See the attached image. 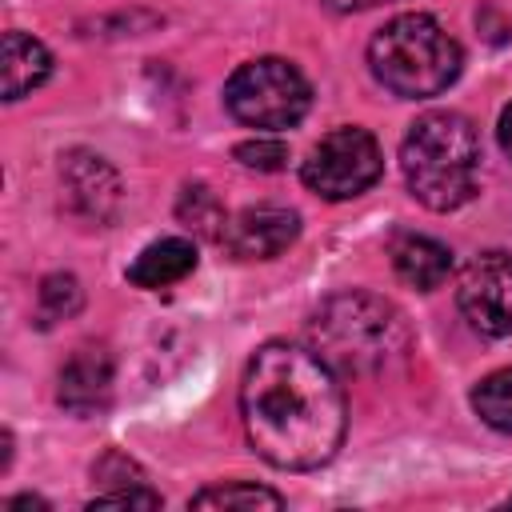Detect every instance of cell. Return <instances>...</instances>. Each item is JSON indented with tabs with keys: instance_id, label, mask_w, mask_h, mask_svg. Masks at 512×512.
I'll return each instance as SVG.
<instances>
[{
	"instance_id": "obj_12",
	"label": "cell",
	"mask_w": 512,
	"mask_h": 512,
	"mask_svg": "<svg viewBox=\"0 0 512 512\" xmlns=\"http://www.w3.org/2000/svg\"><path fill=\"white\" fill-rule=\"evenodd\" d=\"M196 268V244L184 240V236H164L156 244H148L132 268H128V280L136 288H168L176 280H184L188 272Z\"/></svg>"
},
{
	"instance_id": "obj_16",
	"label": "cell",
	"mask_w": 512,
	"mask_h": 512,
	"mask_svg": "<svg viewBox=\"0 0 512 512\" xmlns=\"http://www.w3.org/2000/svg\"><path fill=\"white\" fill-rule=\"evenodd\" d=\"M472 408L488 428L512 432V368H496L492 376H484L472 388Z\"/></svg>"
},
{
	"instance_id": "obj_24",
	"label": "cell",
	"mask_w": 512,
	"mask_h": 512,
	"mask_svg": "<svg viewBox=\"0 0 512 512\" xmlns=\"http://www.w3.org/2000/svg\"><path fill=\"white\" fill-rule=\"evenodd\" d=\"M4 508H8V512H20V508H48V504H44L40 496H28V492H24V496H12Z\"/></svg>"
},
{
	"instance_id": "obj_4",
	"label": "cell",
	"mask_w": 512,
	"mask_h": 512,
	"mask_svg": "<svg viewBox=\"0 0 512 512\" xmlns=\"http://www.w3.org/2000/svg\"><path fill=\"white\" fill-rule=\"evenodd\" d=\"M368 68L392 96L428 100L456 84L464 52L440 20H432L428 12H404L372 36Z\"/></svg>"
},
{
	"instance_id": "obj_11",
	"label": "cell",
	"mask_w": 512,
	"mask_h": 512,
	"mask_svg": "<svg viewBox=\"0 0 512 512\" xmlns=\"http://www.w3.org/2000/svg\"><path fill=\"white\" fill-rule=\"evenodd\" d=\"M392 268L396 276L408 284V288H420V292H432L448 280L452 272V252L432 240V236H420V232H404L392 240Z\"/></svg>"
},
{
	"instance_id": "obj_10",
	"label": "cell",
	"mask_w": 512,
	"mask_h": 512,
	"mask_svg": "<svg viewBox=\"0 0 512 512\" xmlns=\"http://www.w3.org/2000/svg\"><path fill=\"white\" fill-rule=\"evenodd\" d=\"M112 392V356L96 344H84L60 368V404L76 416L96 412Z\"/></svg>"
},
{
	"instance_id": "obj_19",
	"label": "cell",
	"mask_w": 512,
	"mask_h": 512,
	"mask_svg": "<svg viewBox=\"0 0 512 512\" xmlns=\"http://www.w3.org/2000/svg\"><path fill=\"white\" fill-rule=\"evenodd\" d=\"M92 476L96 480H104V484H120V488H132V484H144V472L124 456V452H108L104 460H96V468H92Z\"/></svg>"
},
{
	"instance_id": "obj_8",
	"label": "cell",
	"mask_w": 512,
	"mask_h": 512,
	"mask_svg": "<svg viewBox=\"0 0 512 512\" xmlns=\"http://www.w3.org/2000/svg\"><path fill=\"white\" fill-rule=\"evenodd\" d=\"M60 184H64V200L72 216H80L84 224L100 228L120 212V176L96 152L76 148L60 156Z\"/></svg>"
},
{
	"instance_id": "obj_22",
	"label": "cell",
	"mask_w": 512,
	"mask_h": 512,
	"mask_svg": "<svg viewBox=\"0 0 512 512\" xmlns=\"http://www.w3.org/2000/svg\"><path fill=\"white\" fill-rule=\"evenodd\" d=\"M496 136H500V148L512 156V104L500 108V120H496Z\"/></svg>"
},
{
	"instance_id": "obj_2",
	"label": "cell",
	"mask_w": 512,
	"mask_h": 512,
	"mask_svg": "<svg viewBox=\"0 0 512 512\" xmlns=\"http://www.w3.org/2000/svg\"><path fill=\"white\" fill-rule=\"evenodd\" d=\"M312 352L340 376H380L408 352V324L376 292L348 288L328 296L308 320Z\"/></svg>"
},
{
	"instance_id": "obj_14",
	"label": "cell",
	"mask_w": 512,
	"mask_h": 512,
	"mask_svg": "<svg viewBox=\"0 0 512 512\" xmlns=\"http://www.w3.org/2000/svg\"><path fill=\"white\" fill-rule=\"evenodd\" d=\"M176 216H180V224H188L196 236H208V240H220L224 224H228V212L208 184H184V192L176 200Z\"/></svg>"
},
{
	"instance_id": "obj_6",
	"label": "cell",
	"mask_w": 512,
	"mask_h": 512,
	"mask_svg": "<svg viewBox=\"0 0 512 512\" xmlns=\"http://www.w3.org/2000/svg\"><path fill=\"white\" fill-rule=\"evenodd\" d=\"M384 172V156L380 144L368 128H332L304 160L300 176L304 184L324 196V200H352L360 192H368Z\"/></svg>"
},
{
	"instance_id": "obj_1",
	"label": "cell",
	"mask_w": 512,
	"mask_h": 512,
	"mask_svg": "<svg viewBox=\"0 0 512 512\" xmlns=\"http://www.w3.org/2000/svg\"><path fill=\"white\" fill-rule=\"evenodd\" d=\"M240 416L252 448L284 472H308L336 456L348 404L336 372L300 344L268 340L240 384Z\"/></svg>"
},
{
	"instance_id": "obj_13",
	"label": "cell",
	"mask_w": 512,
	"mask_h": 512,
	"mask_svg": "<svg viewBox=\"0 0 512 512\" xmlns=\"http://www.w3.org/2000/svg\"><path fill=\"white\" fill-rule=\"evenodd\" d=\"M52 72V52L28 32H4V100H20Z\"/></svg>"
},
{
	"instance_id": "obj_23",
	"label": "cell",
	"mask_w": 512,
	"mask_h": 512,
	"mask_svg": "<svg viewBox=\"0 0 512 512\" xmlns=\"http://www.w3.org/2000/svg\"><path fill=\"white\" fill-rule=\"evenodd\" d=\"M376 4H388V0H324V8H332V12H364Z\"/></svg>"
},
{
	"instance_id": "obj_21",
	"label": "cell",
	"mask_w": 512,
	"mask_h": 512,
	"mask_svg": "<svg viewBox=\"0 0 512 512\" xmlns=\"http://www.w3.org/2000/svg\"><path fill=\"white\" fill-rule=\"evenodd\" d=\"M476 24H480L484 40H492V44H504V40L512 36V20H504L496 8H480V12H476Z\"/></svg>"
},
{
	"instance_id": "obj_17",
	"label": "cell",
	"mask_w": 512,
	"mask_h": 512,
	"mask_svg": "<svg viewBox=\"0 0 512 512\" xmlns=\"http://www.w3.org/2000/svg\"><path fill=\"white\" fill-rule=\"evenodd\" d=\"M40 324H56V320H68L80 312L84 304V292H80V280L68 276V272H56V276H44L40 280Z\"/></svg>"
},
{
	"instance_id": "obj_9",
	"label": "cell",
	"mask_w": 512,
	"mask_h": 512,
	"mask_svg": "<svg viewBox=\"0 0 512 512\" xmlns=\"http://www.w3.org/2000/svg\"><path fill=\"white\" fill-rule=\"evenodd\" d=\"M300 236V216L276 204H256L244 208L236 216H228L220 244L228 248V256L236 260H272L280 252H288Z\"/></svg>"
},
{
	"instance_id": "obj_20",
	"label": "cell",
	"mask_w": 512,
	"mask_h": 512,
	"mask_svg": "<svg viewBox=\"0 0 512 512\" xmlns=\"http://www.w3.org/2000/svg\"><path fill=\"white\" fill-rule=\"evenodd\" d=\"M88 508H92V512H96V508H160V492H152V488H144V484H132V488L100 492Z\"/></svg>"
},
{
	"instance_id": "obj_7",
	"label": "cell",
	"mask_w": 512,
	"mask_h": 512,
	"mask_svg": "<svg viewBox=\"0 0 512 512\" xmlns=\"http://www.w3.org/2000/svg\"><path fill=\"white\" fill-rule=\"evenodd\" d=\"M456 304L480 336H512V256L480 252L460 268Z\"/></svg>"
},
{
	"instance_id": "obj_18",
	"label": "cell",
	"mask_w": 512,
	"mask_h": 512,
	"mask_svg": "<svg viewBox=\"0 0 512 512\" xmlns=\"http://www.w3.org/2000/svg\"><path fill=\"white\" fill-rule=\"evenodd\" d=\"M236 160L244 168H256V172H280L288 164V144L272 140V136H256V140L236 144Z\"/></svg>"
},
{
	"instance_id": "obj_15",
	"label": "cell",
	"mask_w": 512,
	"mask_h": 512,
	"mask_svg": "<svg viewBox=\"0 0 512 512\" xmlns=\"http://www.w3.org/2000/svg\"><path fill=\"white\" fill-rule=\"evenodd\" d=\"M192 508H284V496L272 492V488H264V484L228 480V484L200 488L192 496Z\"/></svg>"
},
{
	"instance_id": "obj_3",
	"label": "cell",
	"mask_w": 512,
	"mask_h": 512,
	"mask_svg": "<svg viewBox=\"0 0 512 512\" xmlns=\"http://www.w3.org/2000/svg\"><path fill=\"white\" fill-rule=\"evenodd\" d=\"M400 168L408 192L432 212H456L480 184V136L460 112H424L404 144Z\"/></svg>"
},
{
	"instance_id": "obj_5",
	"label": "cell",
	"mask_w": 512,
	"mask_h": 512,
	"mask_svg": "<svg viewBox=\"0 0 512 512\" xmlns=\"http://www.w3.org/2000/svg\"><path fill=\"white\" fill-rule=\"evenodd\" d=\"M224 104L240 124L276 132V128H292L296 120H304L312 104V88L296 64L280 56H260V60L240 64L228 76Z\"/></svg>"
}]
</instances>
